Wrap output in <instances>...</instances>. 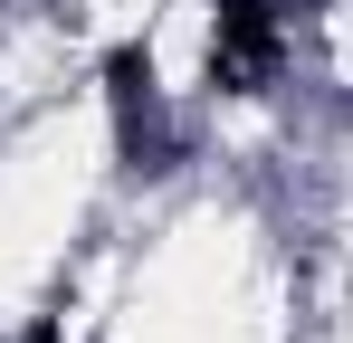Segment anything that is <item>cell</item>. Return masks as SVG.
Returning a JSON list of instances; mask_svg holds the SVG:
<instances>
[{"label":"cell","mask_w":353,"mask_h":343,"mask_svg":"<svg viewBox=\"0 0 353 343\" xmlns=\"http://www.w3.org/2000/svg\"><path fill=\"white\" fill-rule=\"evenodd\" d=\"M268 57H277V29H268V10H258V0H230V10H220V39H210V67H220V86H258V76H268Z\"/></svg>","instance_id":"obj_1"}]
</instances>
